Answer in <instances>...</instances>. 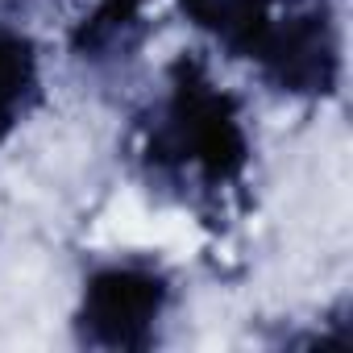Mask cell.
Returning a JSON list of instances; mask_svg holds the SVG:
<instances>
[{
	"label": "cell",
	"mask_w": 353,
	"mask_h": 353,
	"mask_svg": "<svg viewBox=\"0 0 353 353\" xmlns=\"http://www.w3.org/2000/svg\"><path fill=\"white\" fill-rule=\"evenodd\" d=\"M104 9H112V13H125V17H145V5L150 0H100Z\"/></svg>",
	"instance_id": "52a82bcc"
},
{
	"label": "cell",
	"mask_w": 353,
	"mask_h": 353,
	"mask_svg": "<svg viewBox=\"0 0 353 353\" xmlns=\"http://www.w3.org/2000/svg\"><path fill=\"white\" fill-rule=\"evenodd\" d=\"M283 5H312V0H283Z\"/></svg>",
	"instance_id": "ba28073f"
},
{
	"label": "cell",
	"mask_w": 353,
	"mask_h": 353,
	"mask_svg": "<svg viewBox=\"0 0 353 353\" xmlns=\"http://www.w3.org/2000/svg\"><path fill=\"white\" fill-rule=\"evenodd\" d=\"M38 50L34 42L0 21V141H5L38 104Z\"/></svg>",
	"instance_id": "5b68a950"
},
{
	"label": "cell",
	"mask_w": 353,
	"mask_h": 353,
	"mask_svg": "<svg viewBox=\"0 0 353 353\" xmlns=\"http://www.w3.org/2000/svg\"><path fill=\"white\" fill-rule=\"evenodd\" d=\"M0 5H5V13H9V17H30V13L46 9L50 0H0Z\"/></svg>",
	"instance_id": "8992f818"
},
{
	"label": "cell",
	"mask_w": 353,
	"mask_h": 353,
	"mask_svg": "<svg viewBox=\"0 0 353 353\" xmlns=\"http://www.w3.org/2000/svg\"><path fill=\"white\" fill-rule=\"evenodd\" d=\"M279 0H179L188 21L212 34L233 59H254L262 34L274 21Z\"/></svg>",
	"instance_id": "277c9868"
},
{
	"label": "cell",
	"mask_w": 353,
	"mask_h": 353,
	"mask_svg": "<svg viewBox=\"0 0 353 353\" xmlns=\"http://www.w3.org/2000/svg\"><path fill=\"white\" fill-rule=\"evenodd\" d=\"M266 88L299 100L332 96L341 83V30L332 0H312V5H287L283 17L270 21L262 34L254 59Z\"/></svg>",
	"instance_id": "3957f363"
},
{
	"label": "cell",
	"mask_w": 353,
	"mask_h": 353,
	"mask_svg": "<svg viewBox=\"0 0 353 353\" xmlns=\"http://www.w3.org/2000/svg\"><path fill=\"white\" fill-rule=\"evenodd\" d=\"M133 158L154 192L204 216H225L254 158L241 100L216 88L204 59L179 54L166 67V92L133 125Z\"/></svg>",
	"instance_id": "6da1fadb"
},
{
	"label": "cell",
	"mask_w": 353,
	"mask_h": 353,
	"mask_svg": "<svg viewBox=\"0 0 353 353\" xmlns=\"http://www.w3.org/2000/svg\"><path fill=\"white\" fill-rule=\"evenodd\" d=\"M174 287L154 258H112L83 279L75 336L88 349L145 353L162 336Z\"/></svg>",
	"instance_id": "7a4b0ae2"
}]
</instances>
